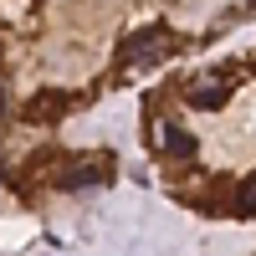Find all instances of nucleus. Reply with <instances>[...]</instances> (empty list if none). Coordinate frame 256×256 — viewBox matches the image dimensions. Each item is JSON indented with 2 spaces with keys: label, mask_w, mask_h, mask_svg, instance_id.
<instances>
[{
  "label": "nucleus",
  "mask_w": 256,
  "mask_h": 256,
  "mask_svg": "<svg viewBox=\"0 0 256 256\" xmlns=\"http://www.w3.org/2000/svg\"><path fill=\"white\" fill-rule=\"evenodd\" d=\"M190 102H195V108H220V102H226V88H190Z\"/></svg>",
  "instance_id": "6"
},
{
  "label": "nucleus",
  "mask_w": 256,
  "mask_h": 256,
  "mask_svg": "<svg viewBox=\"0 0 256 256\" xmlns=\"http://www.w3.org/2000/svg\"><path fill=\"white\" fill-rule=\"evenodd\" d=\"M169 52H174V36L159 31V26H144V31H134L118 46V62L123 67H144V62H164Z\"/></svg>",
  "instance_id": "1"
},
{
  "label": "nucleus",
  "mask_w": 256,
  "mask_h": 256,
  "mask_svg": "<svg viewBox=\"0 0 256 256\" xmlns=\"http://www.w3.org/2000/svg\"><path fill=\"white\" fill-rule=\"evenodd\" d=\"M159 148L169 159H195V138L184 134V128H164V138H159Z\"/></svg>",
  "instance_id": "4"
},
{
  "label": "nucleus",
  "mask_w": 256,
  "mask_h": 256,
  "mask_svg": "<svg viewBox=\"0 0 256 256\" xmlns=\"http://www.w3.org/2000/svg\"><path fill=\"white\" fill-rule=\"evenodd\" d=\"M72 108V92H41V102H31L26 108V118L31 123H52V118H62Z\"/></svg>",
  "instance_id": "3"
},
{
  "label": "nucleus",
  "mask_w": 256,
  "mask_h": 256,
  "mask_svg": "<svg viewBox=\"0 0 256 256\" xmlns=\"http://www.w3.org/2000/svg\"><path fill=\"white\" fill-rule=\"evenodd\" d=\"M102 180H113V164L108 159H77V164H67V169H62V174H56V184L62 190H92V184H102Z\"/></svg>",
  "instance_id": "2"
},
{
  "label": "nucleus",
  "mask_w": 256,
  "mask_h": 256,
  "mask_svg": "<svg viewBox=\"0 0 256 256\" xmlns=\"http://www.w3.org/2000/svg\"><path fill=\"white\" fill-rule=\"evenodd\" d=\"M0 118H6V88H0Z\"/></svg>",
  "instance_id": "7"
},
{
  "label": "nucleus",
  "mask_w": 256,
  "mask_h": 256,
  "mask_svg": "<svg viewBox=\"0 0 256 256\" xmlns=\"http://www.w3.org/2000/svg\"><path fill=\"white\" fill-rule=\"evenodd\" d=\"M230 210H236V216H256V174L241 180V190H236V200H230Z\"/></svg>",
  "instance_id": "5"
}]
</instances>
